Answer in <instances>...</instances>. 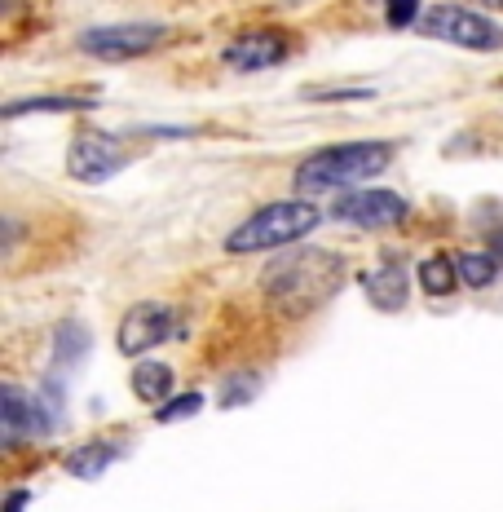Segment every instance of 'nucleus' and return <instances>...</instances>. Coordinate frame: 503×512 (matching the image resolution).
<instances>
[{
  "label": "nucleus",
  "instance_id": "obj_4",
  "mask_svg": "<svg viewBox=\"0 0 503 512\" xmlns=\"http://www.w3.org/2000/svg\"><path fill=\"white\" fill-rule=\"evenodd\" d=\"M415 27H420L428 40H442V45H459L473 53L503 49V27L495 18L477 14V9H464V5H428Z\"/></svg>",
  "mask_w": 503,
  "mask_h": 512
},
{
  "label": "nucleus",
  "instance_id": "obj_17",
  "mask_svg": "<svg viewBox=\"0 0 503 512\" xmlns=\"http://www.w3.org/2000/svg\"><path fill=\"white\" fill-rule=\"evenodd\" d=\"M84 106H93L89 98H23V102H9L5 120H23V115H40V111H84Z\"/></svg>",
  "mask_w": 503,
  "mask_h": 512
},
{
  "label": "nucleus",
  "instance_id": "obj_9",
  "mask_svg": "<svg viewBox=\"0 0 503 512\" xmlns=\"http://www.w3.org/2000/svg\"><path fill=\"white\" fill-rule=\"evenodd\" d=\"M53 415H58V407H45V398H31V393L18 389V384H5V393H0V429H5V446L49 437Z\"/></svg>",
  "mask_w": 503,
  "mask_h": 512
},
{
  "label": "nucleus",
  "instance_id": "obj_1",
  "mask_svg": "<svg viewBox=\"0 0 503 512\" xmlns=\"http://www.w3.org/2000/svg\"><path fill=\"white\" fill-rule=\"evenodd\" d=\"M340 283H345V261L336 252L305 248L274 261L261 279V292L283 318H305L318 305H327Z\"/></svg>",
  "mask_w": 503,
  "mask_h": 512
},
{
  "label": "nucleus",
  "instance_id": "obj_11",
  "mask_svg": "<svg viewBox=\"0 0 503 512\" xmlns=\"http://www.w3.org/2000/svg\"><path fill=\"white\" fill-rule=\"evenodd\" d=\"M362 292L371 296V305L376 309H389V314H398L406 305V274L398 261H384L380 270L362 274Z\"/></svg>",
  "mask_w": 503,
  "mask_h": 512
},
{
  "label": "nucleus",
  "instance_id": "obj_13",
  "mask_svg": "<svg viewBox=\"0 0 503 512\" xmlns=\"http://www.w3.org/2000/svg\"><path fill=\"white\" fill-rule=\"evenodd\" d=\"M115 460H120V446H111V442H84V446H76V451L67 455V473L71 477H84V482H93V477H102Z\"/></svg>",
  "mask_w": 503,
  "mask_h": 512
},
{
  "label": "nucleus",
  "instance_id": "obj_16",
  "mask_svg": "<svg viewBox=\"0 0 503 512\" xmlns=\"http://www.w3.org/2000/svg\"><path fill=\"white\" fill-rule=\"evenodd\" d=\"M84 354H89V332H84L80 323H62L58 332H53V362H58V367H76Z\"/></svg>",
  "mask_w": 503,
  "mask_h": 512
},
{
  "label": "nucleus",
  "instance_id": "obj_12",
  "mask_svg": "<svg viewBox=\"0 0 503 512\" xmlns=\"http://www.w3.org/2000/svg\"><path fill=\"white\" fill-rule=\"evenodd\" d=\"M133 393L142 402H151V407H164V402L173 398V367H168V362L142 358L133 367Z\"/></svg>",
  "mask_w": 503,
  "mask_h": 512
},
{
  "label": "nucleus",
  "instance_id": "obj_19",
  "mask_svg": "<svg viewBox=\"0 0 503 512\" xmlns=\"http://www.w3.org/2000/svg\"><path fill=\"white\" fill-rule=\"evenodd\" d=\"M384 18L389 27H415L424 18V5L420 0H384Z\"/></svg>",
  "mask_w": 503,
  "mask_h": 512
},
{
  "label": "nucleus",
  "instance_id": "obj_22",
  "mask_svg": "<svg viewBox=\"0 0 503 512\" xmlns=\"http://www.w3.org/2000/svg\"><path fill=\"white\" fill-rule=\"evenodd\" d=\"M481 5H490V9H503V0H481Z\"/></svg>",
  "mask_w": 503,
  "mask_h": 512
},
{
  "label": "nucleus",
  "instance_id": "obj_15",
  "mask_svg": "<svg viewBox=\"0 0 503 512\" xmlns=\"http://www.w3.org/2000/svg\"><path fill=\"white\" fill-rule=\"evenodd\" d=\"M455 265H459V283L473 287V292H481V287H490L499 279V261L490 252H459Z\"/></svg>",
  "mask_w": 503,
  "mask_h": 512
},
{
  "label": "nucleus",
  "instance_id": "obj_5",
  "mask_svg": "<svg viewBox=\"0 0 503 512\" xmlns=\"http://www.w3.org/2000/svg\"><path fill=\"white\" fill-rule=\"evenodd\" d=\"M164 40H168L164 23H111V27L80 31L76 49L84 58H98V62H128V58H142V53L159 49Z\"/></svg>",
  "mask_w": 503,
  "mask_h": 512
},
{
  "label": "nucleus",
  "instance_id": "obj_10",
  "mask_svg": "<svg viewBox=\"0 0 503 512\" xmlns=\"http://www.w3.org/2000/svg\"><path fill=\"white\" fill-rule=\"evenodd\" d=\"M292 53V36L287 31H274V27H261V31H243L239 40L226 45V67L234 71H265V67H278V62Z\"/></svg>",
  "mask_w": 503,
  "mask_h": 512
},
{
  "label": "nucleus",
  "instance_id": "obj_2",
  "mask_svg": "<svg viewBox=\"0 0 503 512\" xmlns=\"http://www.w3.org/2000/svg\"><path fill=\"white\" fill-rule=\"evenodd\" d=\"M393 164V146L389 142H345V146H327V151L309 155L296 168V190L301 195H331V190L362 186V181L380 177Z\"/></svg>",
  "mask_w": 503,
  "mask_h": 512
},
{
  "label": "nucleus",
  "instance_id": "obj_6",
  "mask_svg": "<svg viewBox=\"0 0 503 512\" xmlns=\"http://www.w3.org/2000/svg\"><path fill=\"white\" fill-rule=\"evenodd\" d=\"M173 336H181L177 309L164 305V301H142L120 318V336H115V345H120V354H128V358H142V354H151L155 345H164V340H173Z\"/></svg>",
  "mask_w": 503,
  "mask_h": 512
},
{
  "label": "nucleus",
  "instance_id": "obj_14",
  "mask_svg": "<svg viewBox=\"0 0 503 512\" xmlns=\"http://www.w3.org/2000/svg\"><path fill=\"white\" fill-rule=\"evenodd\" d=\"M420 287L428 296H451L459 287L455 256H428V261H420Z\"/></svg>",
  "mask_w": 503,
  "mask_h": 512
},
{
  "label": "nucleus",
  "instance_id": "obj_3",
  "mask_svg": "<svg viewBox=\"0 0 503 512\" xmlns=\"http://www.w3.org/2000/svg\"><path fill=\"white\" fill-rule=\"evenodd\" d=\"M323 221V208L309 204V199H278V204L256 208L248 221L230 230L226 248L230 252H270V248H287V243L305 239L309 230H318Z\"/></svg>",
  "mask_w": 503,
  "mask_h": 512
},
{
  "label": "nucleus",
  "instance_id": "obj_18",
  "mask_svg": "<svg viewBox=\"0 0 503 512\" xmlns=\"http://www.w3.org/2000/svg\"><path fill=\"white\" fill-rule=\"evenodd\" d=\"M199 411H203V393H181V398L155 407V420L159 424H177V420H190V415H199Z\"/></svg>",
  "mask_w": 503,
  "mask_h": 512
},
{
  "label": "nucleus",
  "instance_id": "obj_7",
  "mask_svg": "<svg viewBox=\"0 0 503 512\" xmlns=\"http://www.w3.org/2000/svg\"><path fill=\"white\" fill-rule=\"evenodd\" d=\"M128 164L124 146L115 142L111 133H98V128H84L76 142L67 146V173L84 181V186H98V181H111L120 168Z\"/></svg>",
  "mask_w": 503,
  "mask_h": 512
},
{
  "label": "nucleus",
  "instance_id": "obj_8",
  "mask_svg": "<svg viewBox=\"0 0 503 512\" xmlns=\"http://www.w3.org/2000/svg\"><path fill=\"white\" fill-rule=\"evenodd\" d=\"M406 212H411V204H406L398 190H349V195H340L331 204V217L358 230L398 226V221H406Z\"/></svg>",
  "mask_w": 503,
  "mask_h": 512
},
{
  "label": "nucleus",
  "instance_id": "obj_20",
  "mask_svg": "<svg viewBox=\"0 0 503 512\" xmlns=\"http://www.w3.org/2000/svg\"><path fill=\"white\" fill-rule=\"evenodd\" d=\"M256 376H239V380H230L226 384V393H221V407H239V402H252V393H256Z\"/></svg>",
  "mask_w": 503,
  "mask_h": 512
},
{
  "label": "nucleus",
  "instance_id": "obj_21",
  "mask_svg": "<svg viewBox=\"0 0 503 512\" xmlns=\"http://www.w3.org/2000/svg\"><path fill=\"white\" fill-rule=\"evenodd\" d=\"M23 504H27V490H14V495H9V504H5V512H23Z\"/></svg>",
  "mask_w": 503,
  "mask_h": 512
}]
</instances>
